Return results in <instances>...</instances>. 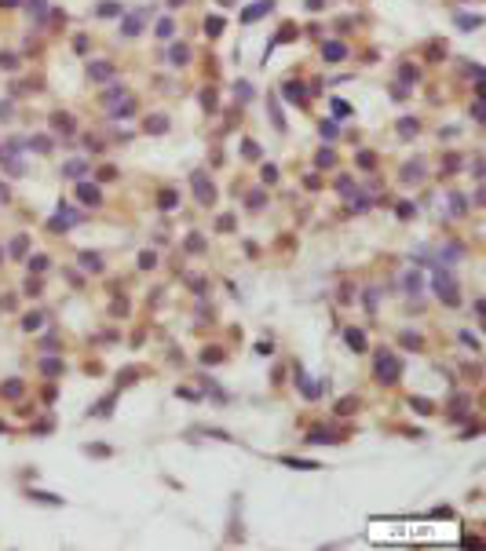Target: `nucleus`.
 Here are the masks:
<instances>
[{
  "label": "nucleus",
  "instance_id": "b1692460",
  "mask_svg": "<svg viewBox=\"0 0 486 551\" xmlns=\"http://www.w3.org/2000/svg\"><path fill=\"white\" fill-rule=\"evenodd\" d=\"M241 154H245L249 161H256V157H260V143H252V139H245V143H241Z\"/></svg>",
  "mask_w": 486,
  "mask_h": 551
},
{
  "label": "nucleus",
  "instance_id": "37998d69",
  "mask_svg": "<svg viewBox=\"0 0 486 551\" xmlns=\"http://www.w3.org/2000/svg\"><path fill=\"white\" fill-rule=\"evenodd\" d=\"M139 33V18H128L125 22V37H135Z\"/></svg>",
  "mask_w": 486,
  "mask_h": 551
},
{
  "label": "nucleus",
  "instance_id": "ddd939ff",
  "mask_svg": "<svg viewBox=\"0 0 486 551\" xmlns=\"http://www.w3.org/2000/svg\"><path fill=\"white\" fill-rule=\"evenodd\" d=\"M165 128H168V117H161V114H154L150 120H146V132H150V135H157V132H165Z\"/></svg>",
  "mask_w": 486,
  "mask_h": 551
},
{
  "label": "nucleus",
  "instance_id": "49530a36",
  "mask_svg": "<svg viewBox=\"0 0 486 551\" xmlns=\"http://www.w3.org/2000/svg\"><path fill=\"white\" fill-rule=\"evenodd\" d=\"M201 102H205V110H212V106H216V95H212V91H205Z\"/></svg>",
  "mask_w": 486,
  "mask_h": 551
},
{
  "label": "nucleus",
  "instance_id": "393cba45",
  "mask_svg": "<svg viewBox=\"0 0 486 551\" xmlns=\"http://www.w3.org/2000/svg\"><path fill=\"white\" fill-rule=\"evenodd\" d=\"M450 212H453V216H464V212H468V208H464V197H461V194H450Z\"/></svg>",
  "mask_w": 486,
  "mask_h": 551
},
{
  "label": "nucleus",
  "instance_id": "8fccbe9b",
  "mask_svg": "<svg viewBox=\"0 0 486 551\" xmlns=\"http://www.w3.org/2000/svg\"><path fill=\"white\" fill-rule=\"evenodd\" d=\"M318 164H322V168H325V164H333V154H329V150H322V154H318Z\"/></svg>",
  "mask_w": 486,
  "mask_h": 551
},
{
  "label": "nucleus",
  "instance_id": "412c9836",
  "mask_svg": "<svg viewBox=\"0 0 486 551\" xmlns=\"http://www.w3.org/2000/svg\"><path fill=\"white\" fill-rule=\"evenodd\" d=\"M26 248H30V237H22V234H18V237L11 241V256H15V259H18V256H26Z\"/></svg>",
  "mask_w": 486,
  "mask_h": 551
},
{
  "label": "nucleus",
  "instance_id": "c9c22d12",
  "mask_svg": "<svg viewBox=\"0 0 486 551\" xmlns=\"http://www.w3.org/2000/svg\"><path fill=\"white\" fill-rule=\"evenodd\" d=\"M139 263H143V270H154L157 256H154V252H143V256H139Z\"/></svg>",
  "mask_w": 486,
  "mask_h": 551
},
{
  "label": "nucleus",
  "instance_id": "423d86ee",
  "mask_svg": "<svg viewBox=\"0 0 486 551\" xmlns=\"http://www.w3.org/2000/svg\"><path fill=\"white\" fill-rule=\"evenodd\" d=\"M77 201H84V204H99V190H95V186H88V183H77Z\"/></svg>",
  "mask_w": 486,
  "mask_h": 551
},
{
  "label": "nucleus",
  "instance_id": "a19ab883",
  "mask_svg": "<svg viewBox=\"0 0 486 551\" xmlns=\"http://www.w3.org/2000/svg\"><path fill=\"white\" fill-rule=\"evenodd\" d=\"M110 409H114V401H110V398L99 401V405H95V416H110Z\"/></svg>",
  "mask_w": 486,
  "mask_h": 551
},
{
  "label": "nucleus",
  "instance_id": "72a5a7b5",
  "mask_svg": "<svg viewBox=\"0 0 486 551\" xmlns=\"http://www.w3.org/2000/svg\"><path fill=\"white\" fill-rule=\"evenodd\" d=\"M264 183H267V186L278 183V168H274V164H264Z\"/></svg>",
  "mask_w": 486,
  "mask_h": 551
},
{
  "label": "nucleus",
  "instance_id": "2eb2a0df",
  "mask_svg": "<svg viewBox=\"0 0 486 551\" xmlns=\"http://www.w3.org/2000/svg\"><path fill=\"white\" fill-rule=\"evenodd\" d=\"M344 55H348V48H344V44H325V59H329V62H340Z\"/></svg>",
  "mask_w": 486,
  "mask_h": 551
},
{
  "label": "nucleus",
  "instance_id": "6ab92c4d",
  "mask_svg": "<svg viewBox=\"0 0 486 551\" xmlns=\"http://www.w3.org/2000/svg\"><path fill=\"white\" fill-rule=\"evenodd\" d=\"M282 464H289V468H300V471H318V464H307V460H296V456H282Z\"/></svg>",
  "mask_w": 486,
  "mask_h": 551
},
{
  "label": "nucleus",
  "instance_id": "2f4dec72",
  "mask_svg": "<svg viewBox=\"0 0 486 551\" xmlns=\"http://www.w3.org/2000/svg\"><path fill=\"white\" fill-rule=\"evenodd\" d=\"M398 132H402L406 139H409V135H417V120H413V117H406L402 124H398Z\"/></svg>",
  "mask_w": 486,
  "mask_h": 551
},
{
  "label": "nucleus",
  "instance_id": "09e8293b",
  "mask_svg": "<svg viewBox=\"0 0 486 551\" xmlns=\"http://www.w3.org/2000/svg\"><path fill=\"white\" fill-rule=\"evenodd\" d=\"M186 248H190V252H201V248H205V241H198V237H190V241H186Z\"/></svg>",
  "mask_w": 486,
  "mask_h": 551
},
{
  "label": "nucleus",
  "instance_id": "a18cd8bd",
  "mask_svg": "<svg viewBox=\"0 0 486 551\" xmlns=\"http://www.w3.org/2000/svg\"><path fill=\"white\" fill-rule=\"evenodd\" d=\"M260 204H264V194H260V190L249 194V208H260Z\"/></svg>",
  "mask_w": 486,
  "mask_h": 551
},
{
  "label": "nucleus",
  "instance_id": "39448f33",
  "mask_svg": "<svg viewBox=\"0 0 486 551\" xmlns=\"http://www.w3.org/2000/svg\"><path fill=\"white\" fill-rule=\"evenodd\" d=\"M420 175H424V161H409L402 168V183H420Z\"/></svg>",
  "mask_w": 486,
  "mask_h": 551
},
{
  "label": "nucleus",
  "instance_id": "bb28decb",
  "mask_svg": "<svg viewBox=\"0 0 486 551\" xmlns=\"http://www.w3.org/2000/svg\"><path fill=\"white\" fill-rule=\"evenodd\" d=\"M285 95H289V99H296V102H304V84H296V80H293V84H285Z\"/></svg>",
  "mask_w": 486,
  "mask_h": 551
},
{
  "label": "nucleus",
  "instance_id": "58836bf2",
  "mask_svg": "<svg viewBox=\"0 0 486 551\" xmlns=\"http://www.w3.org/2000/svg\"><path fill=\"white\" fill-rule=\"evenodd\" d=\"M0 66H4V70H15L18 62H15V55H11V51H4V55H0Z\"/></svg>",
  "mask_w": 486,
  "mask_h": 551
},
{
  "label": "nucleus",
  "instance_id": "3c124183",
  "mask_svg": "<svg viewBox=\"0 0 486 551\" xmlns=\"http://www.w3.org/2000/svg\"><path fill=\"white\" fill-rule=\"evenodd\" d=\"M0 7H18V0H0Z\"/></svg>",
  "mask_w": 486,
  "mask_h": 551
},
{
  "label": "nucleus",
  "instance_id": "6e6552de",
  "mask_svg": "<svg viewBox=\"0 0 486 551\" xmlns=\"http://www.w3.org/2000/svg\"><path fill=\"white\" fill-rule=\"evenodd\" d=\"M307 442H314V445H333V442H340L333 431H311L307 434Z\"/></svg>",
  "mask_w": 486,
  "mask_h": 551
},
{
  "label": "nucleus",
  "instance_id": "9b49d317",
  "mask_svg": "<svg viewBox=\"0 0 486 551\" xmlns=\"http://www.w3.org/2000/svg\"><path fill=\"white\" fill-rule=\"evenodd\" d=\"M41 321H44V314H41V311H33V314H26V317H22V329H26V332H37V329H41Z\"/></svg>",
  "mask_w": 486,
  "mask_h": 551
},
{
  "label": "nucleus",
  "instance_id": "a878e982",
  "mask_svg": "<svg viewBox=\"0 0 486 551\" xmlns=\"http://www.w3.org/2000/svg\"><path fill=\"white\" fill-rule=\"evenodd\" d=\"M48 267H51V263H48V256H33V259H30V270H33V274H44Z\"/></svg>",
  "mask_w": 486,
  "mask_h": 551
},
{
  "label": "nucleus",
  "instance_id": "79ce46f5",
  "mask_svg": "<svg viewBox=\"0 0 486 551\" xmlns=\"http://www.w3.org/2000/svg\"><path fill=\"white\" fill-rule=\"evenodd\" d=\"M99 15L106 18V15H121V7L117 4H99Z\"/></svg>",
  "mask_w": 486,
  "mask_h": 551
},
{
  "label": "nucleus",
  "instance_id": "dca6fc26",
  "mask_svg": "<svg viewBox=\"0 0 486 551\" xmlns=\"http://www.w3.org/2000/svg\"><path fill=\"white\" fill-rule=\"evenodd\" d=\"M186 55H190V51H186L183 44H176V48L168 51V62H172V66H183V62H186Z\"/></svg>",
  "mask_w": 486,
  "mask_h": 551
},
{
  "label": "nucleus",
  "instance_id": "7ed1b4c3",
  "mask_svg": "<svg viewBox=\"0 0 486 551\" xmlns=\"http://www.w3.org/2000/svg\"><path fill=\"white\" fill-rule=\"evenodd\" d=\"M270 11V0H260L256 7H245V11H241V22H256V18H264Z\"/></svg>",
  "mask_w": 486,
  "mask_h": 551
},
{
  "label": "nucleus",
  "instance_id": "a211bd4d",
  "mask_svg": "<svg viewBox=\"0 0 486 551\" xmlns=\"http://www.w3.org/2000/svg\"><path fill=\"white\" fill-rule=\"evenodd\" d=\"M402 285H406V292L417 296V292H420V274H417V270H409V274L402 277Z\"/></svg>",
  "mask_w": 486,
  "mask_h": 551
},
{
  "label": "nucleus",
  "instance_id": "20e7f679",
  "mask_svg": "<svg viewBox=\"0 0 486 551\" xmlns=\"http://www.w3.org/2000/svg\"><path fill=\"white\" fill-rule=\"evenodd\" d=\"M0 164H4L11 175H22V172H26L22 161H18V157H11V150H4V146H0Z\"/></svg>",
  "mask_w": 486,
  "mask_h": 551
},
{
  "label": "nucleus",
  "instance_id": "f8f14e48",
  "mask_svg": "<svg viewBox=\"0 0 486 551\" xmlns=\"http://www.w3.org/2000/svg\"><path fill=\"white\" fill-rule=\"evenodd\" d=\"M344 340H348V343H351V347L358 351V354L366 351V340H362V332H358V329H348V332H344Z\"/></svg>",
  "mask_w": 486,
  "mask_h": 551
},
{
  "label": "nucleus",
  "instance_id": "4468645a",
  "mask_svg": "<svg viewBox=\"0 0 486 551\" xmlns=\"http://www.w3.org/2000/svg\"><path fill=\"white\" fill-rule=\"evenodd\" d=\"M84 172H88V164H84V161H70L66 168H62V175H66V179H77V175H84Z\"/></svg>",
  "mask_w": 486,
  "mask_h": 551
},
{
  "label": "nucleus",
  "instance_id": "e433bc0d",
  "mask_svg": "<svg viewBox=\"0 0 486 551\" xmlns=\"http://www.w3.org/2000/svg\"><path fill=\"white\" fill-rule=\"evenodd\" d=\"M398 340H402L406 347H413V351L420 347V336H413V332H402V336H398Z\"/></svg>",
  "mask_w": 486,
  "mask_h": 551
},
{
  "label": "nucleus",
  "instance_id": "f257e3e1",
  "mask_svg": "<svg viewBox=\"0 0 486 551\" xmlns=\"http://www.w3.org/2000/svg\"><path fill=\"white\" fill-rule=\"evenodd\" d=\"M373 372H377L380 384H395L398 372H402V361H398V354H391V351H377V358H373Z\"/></svg>",
  "mask_w": 486,
  "mask_h": 551
},
{
  "label": "nucleus",
  "instance_id": "c03bdc74",
  "mask_svg": "<svg viewBox=\"0 0 486 551\" xmlns=\"http://www.w3.org/2000/svg\"><path fill=\"white\" fill-rule=\"evenodd\" d=\"M413 409H420V413H432V401H424V398H413Z\"/></svg>",
  "mask_w": 486,
  "mask_h": 551
},
{
  "label": "nucleus",
  "instance_id": "de8ad7c7",
  "mask_svg": "<svg viewBox=\"0 0 486 551\" xmlns=\"http://www.w3.org/2000/svg\"><path fill=\"white\" fill-rule=\"evenodd\" d=\"M238 99H249V80H238Z\"/></svg>",
  "mask_w": 486,
  "mask_h": 551
},
{
  "label": "nucleus",
  "instance_id": "603ef678",
  "mask_svg": "<svg viewBox=\"0 0 486 551\" xmlns=\"http://www.w3.org/2000/svg\"><path fill=\"white\" fill-rule=\"evenodd\" d=\"M0 201H7V186H0Z\"/></svg>",
  "mask_w": 486,
  "mask_h": 551
},
{
  "label": "nucleus",
  "instance_id": "cd10ccee",
  "mask_svg": "<svg viewBox=\"0 0 486 551\" xmlns=\"http://www.w3.org/2000/svg\"><path fill=\"white\" fill-rule=\"evenodd\" d=\"M172 18H161V22H157V37H161V40H168V37H172Z\"/></svg>",
  "mask_w": 486,
  "mask_h": 551
},
{
  "label": "nucleus",
  "instance_id": "4c0bfd02",
  "mask_svg": "<svg viewBox=\"0 0 486 551\" xmlns=\"http://www.w3.org/2000/svg\"><path fill=\"white\" fill-rule=\"evenodd\" d=\"M33 500H41V504H62L55 493H33Z\"/></svg>",
  "mask_w": 486,
  "mask_h": 551
},
{
  "label": "nucleus",
  "instance_id": "473e14b6",
  "mask_svg": "<svg viewBox=\"0 0 486 551\" xmlns=\"http://www.w3.org/2000/svg\"><path fill=\"white\" fill-rule=\"evenodd\" d=\"M15 394H22V384H18V380H7V384H4V398H15Z\"/></svg>",
  "mask_w": 486,
  "mask_h": 551
},
{
  "label": "nucleus",
  "instance_id": "f3484780",
  "mask_svg": "<svg viewBox=\"0 0 486 551\" xmlns=\"http://www.w3.org/2000/svg\"><path fill=\"white\" fill-rule=\"evenodd\" d=\"M88 73H91L95 80H102V77H110V73H114V66H110V62H106V66H102V62H91Z\"/></svg>",
  "mask_w": 486,
  "mask_h": 551
},
{
  "label": "nucleus",
  "instance_id": "ea45409f",
  "mask_svg": "<svg viewBox=\"0 0 486 551\" xmlns=\"http://www.w3.org/2000/svg\"><path fill=\"white\" fill-rule=\"evenodd\" d=\"M333 114H340V117H348V114H351V106H348V102H340V99H333Z\"/></svg>",
  "mask_w": 486,
  "mask_h": 551
},
{
  "label": "nucleus",
  "instance_id": "5701e85b",
  "mask_svg": "<svg viewBox=\"0 0 486 551\" xmlns=\"http://www.w3.org/2000/svg\"><path fill=\"white\" fill-rule=\"evenodd\" d=\"M479 22H483L479 15H457V26H461V30H475Z\"/></svg>",
  "mask_w": 486,
  "mask_h": 551
},
{
  "label": "nucleus",
  "instance_id": "f03ea898",
  "mask_svg": "<svg viewBox=\"0 0 486 551\" xmlns=\"http://www.w3.org/2000/svg\"><path fill=\"white\" fill-rule=\"evenodd\" d=\"M190 186H194V197H198L201 204H212V201H216V190H212V183H209V175H205V172H194V175H190Z\"/></svg>",
  "mask_w": 486,
  "mask_h": 551
},
{
  "label": "nucleus",
  "instance_id": "1a4fd4ad",
  "mask_svg": "<svg viewBox=\"0 0 486 551\" xmlns=\"http://www.w3.org/2000/svg\"><path fill=\"white\" fill-rule=\"evenodd\" d=\"M26 146H33L37 154H51V146H55V143H51L48 135H33V139H30V143H26Z\"/></svg>",
  "mask_w": 486,
  "mask_h": 551
},
{
  "label": "nucleus",
  "instance_id": "f704fd0d",
  "mask_svg": "<svg viewBox=\"0 0 486 551\" xmlns=\"http://www.w3.org/2000/svg\"><path fill=\"white\" fill-rule=\"evenodd\" d=\"M161 208H176V190H161Z\"/></svg>",
  "mask_w": 486,
  "mask_h": 551
},
{
  "label": "nucleus",
  "instance_id": "7c9ffc66",
  "mask_svg": "<svg viewBox=\"0 0 486 551\" xmlns=\"http://www.w3.org/2000/svg\"><path fill=\"white\" fill-rule=\"evenodd\" d=\"M395 216H398V219H409V216H413V204H409V201H398V204H395Z\"/></svg>",
  "mask_w": 486,
  "mask_h": 551
},
{
  "label": "nucleus",
  "instance_id": "9d476101",
  "mask_svg": "<svg viewBox=\"0 0 486 551\" xmlns=\"http://www.w3.org/2000/svg\"><path fill=\"white\" fill-rule=\"evenodd\" d=\"M77 259H81L88 270H102V256H99V252H81Z\"/></svg>",
  "mask_w": 486,
  "mask_h": 551
},
{
  "label": "nucleus",
  "instance_id": "c756f323",
  "mask_svg": "<svg viewBox=\"0 0 486 551\" xmlns=\"http://www.w3.org/2000/svg\"><path fill=\"white\" fill-rule=\"evenodd\" d=\"M336 194H344V197H354V183H351V179H336Z\"/></svg>",
  "mask_w": 486,
  "mask_h": 551
},
{
  "label": "nucleus",
  "instance_id": "4be33fe9",
  "mask_svg": "<svg viewBox=\"0 0 486 551\" xmlns=\"http://www.w3.org/2000/svg\"><path fill=\"white\" fill-rule=\"evenodd\" d=\"M41 369L48 372V376H59V372H62V361H59V358H44V361H41Z\"/></svg>",
  "mask_w": 486,
  "mask_h": 551
},
{
  "label": "nucleus",
  "instance_id": "0eeeda50",
  "mask_svg": "<svg viewBox=\"0 0 486 551\" xmlns=\"http://www.w3.org/2000/svg\"><path fill=\"white\" fill-rule=\"evenodd\" d=\"M296 384H300V394H304V398H318V387H314L300 369H296Z\"/></svg>",
  "mask_w": 486,
  "mask_h": 551
},
{
  "label": "nucleus",
  "instance_id": "aec40b11",
  "mask_svg": "<svg viewBox=\"0 0 486 551\" xmlns=\"http://www.w3.org/2000/svg\"><path fill=\"white\" fill-rule=\"evenodd\" d=\"M223 26H227V22H223L220 15H212L209 22H205V30H209V37H220V33H223Z\"/></svg>",
  "mask_w": 486,
  "mask_h": 551
},
{
  "label": "nucleus",
  "instance_id": "c85d7f7f",
  "mask_svg": "<svg viewBox=\"0 0 486 551\" xmlns=\"http://www.w3.org/2000/svg\"><path fill=\"white\" fill-rule=\"evenodd\" d=\"M201 361H205V365H216V361H223V351H216V347H209V351H205V354H201Z\"/></svg>",
  "mask_w": 486,
  "mask_h": 551
}]
</instances>
